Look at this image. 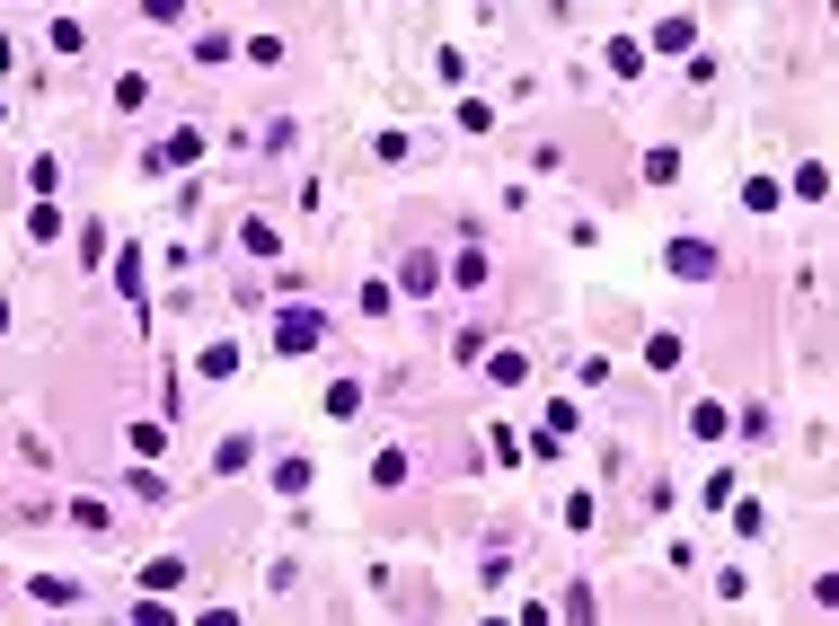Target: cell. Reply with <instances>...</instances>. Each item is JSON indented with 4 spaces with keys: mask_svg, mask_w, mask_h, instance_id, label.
I'll return each mask as SVG.
<instances>
[{
    "mask_svg": "<svg viewBox=\"0 0 839 626\" xmlns=\"http://www.w3.org/2000/svg\"><path fill=\"white\" fill-rule=\"evenodd\" d=\"M318 344H328V309H309V301L292 292V301L275 309V354H283V362H309Z\"/></svg>",
    "mask_w": 839,
    "mask_h": 626,
    "instance_id": "6da1fadb",
    "label": "cell"
},
{
    "mask_svg": "<svg viewBox=\"0 0 839 626\" xmlns=\"http://www.w3.org/2000/svg\"><path fill=\"white\" fill-rule=\"evenodd\" d=\"M663 273H672V283H716L725 256H716V239H672L663 247Z\"/></svg>",
    "mask_w": 839,
    "mask_h": 626,
    "instance_id": "7a4b0ae2",
    "label": "cell"
},
{
    "mask_svg": "<svg viewBox=\"0 0 839 626\" xmlns=\"http://www.w3.org/2000/svg\"><path fill=\"white\" fill-rule=\"evenodd\" d=\"M204 151H213V142H204V124H177V132H168L160 151H142V177H168V168H195Z\"/></svg>",
    "mask_w": 839,
    "mask_h": 626,
    "instance_id": "3957f363",
    "label": "cell"
},
{
    "mask_svg": "<svg viewBox=\"0 0 839 626\" xmlns=\"http://www.w3.org/2000/svg\"><path fill=\"white\" fill-rule=\"evenodd\" d=\"M398 292H407V301H433V292H442V256H433V247H416V256L398 265Z\"/></svg>",
    "mask_w": 839,
    "mask_h": 626,
    "instance_id": "277c9868",
    "label": "cell"
},
{
    "mask_svg": "<svg viewBox=\"0 0 839 626\" xmlns=\"http://www.w3.org/2000/svg\"><path fill=\"white\" fill-rule=\"evenodd\" d=\"M681 433H689V442H725V433H734V414H725L716 397H689V414H681Z\"/></svg>",
    "mask_w": 839,
    "mask_h": 626,
    "instance_id": "5b68a950",
    "label": "cell"
},
{
    "mask_svg": "<svg viewBox=\"0 0 839 626\" xmlns=\"http://www.w3.org/2000/svg\"><path fill=\"white\" fill-rule=\"evenodd\" d=\"M407 476H416V450H407V442H390V450L371 459V495H398Z\"/></svg>",
    "mask_w": 839,
    "mask_h": 626,
    "instance_id": "8992f818",
    "label": "cell"
},
{
    "mask_svg": "<svg viewBox=\"0 0 839 626\" xmlns=\"http://www.w3.org/2000/svg\"><path fill=\"white\" fill-rule=\"evenodd\" d=\"M363 380H328V388H318V414H328V424H354V414H363Z\"/></svg>",
    "mask_w": 839,
    "mask_h": 626,
    "instance_id": "52a82bcc",
    "label": "cell"
},
{
    "mask_svg": "<svg viewBox=\"0 0 839 626\" xmlns=\"http://www.w3.org/2000/svg\"><path fill=\"white\" fill-rule=\"evenodd\" d=\"M486 283H495V265H486V247L469 239V247H460V265H450V283H442V292H486Z\"/></svg>",
    "mask_w": 839,
    "mask_h": 626,
    "instance_id": "ba28073f",
    "label": "cell"
},
{
    "mask_svg": "<svg viewBox=\"0 0 839 626\" xmlns=\"http://www.w3.org/2000/svg\"><path fill=\"white\" fill-rule=\"evenodd\" d=\"M239 247H247V256H283V230H275V213H247V221H239Z\"/></svg>",
    "mask_w": 839,
    "mask_h": 626,
    "instance_id": "9c48e42d",
    "label": "cell"
},
{
    "mask_svg": "<svg viewBox=\"0 0 839 626\" xmlns=\"http://www.w3.org/2000/svg\"><path fill=\"white\" fill-rule=\"evenodd\" d=\"M689 362V344L672 335V327H654V335H645V371H681Z\"/></svg>",
    "mask_w": 839,
    "mask_h": 626,
    "instance_id": "30bf717a",
    "label": "cell"
},
{
    "mask_svg": "<svg viewBox=\"0 0 839 626\" xmlns=\"http://www.w3.org/2000/svg\"><path fill=\"white\" fill-rule=\"evenodd\" d=\"M45 44H53L62 62H80V53H89V27H80V18H53V27H45Z\"/></svg>",
    "mask_w": 839,
    "mask_h": 626,
    "instance_id": "8fae6325",
    "label": "cell"
},
{
    "mask_svg": "<svg viewBox=\"0 0 839 626\" xmlns=\"http://www.w3.org/2000/svg\"><path fill=\"white\" fill-rule=\"evenodd\" d=\"M27 239H36V247H45V239H62V203H53V194H36V203H27Z\"/></svg>",
    "mask_w": 839,
    "mask_h": 626,
    "instance_id": "7c38bea8",
    "label": "cell"
},
{
    "mask_svg": "<svg viewBox=\"0 0 839 626\" xmlns=\"http://www.w3.org/2000/svg\"><path fill=\"white\" fill-rule=\"evenodd\" d=\"M195 371H204V380H230V371H239V344H230V335H213L204 354H195Z\"/></svg>",
    "mask_w": 839,
    "mask_h": 626,
    "instance_id": "4fadbf2b",
    "label": "cell"
},
{
    "mask_svg": "<svg viewBox=\"0 0 839 626\" xmlns=\"http://www.w3.org/2000/svg\"><path fill=\"white\" fill-rule=\"evenodd\" d=\"M275 495H309V459H301V450L275 459Z\"/></svg>",
    "mask_w": 839,
    "mask_h": 626,
    "instance_id": "5bb4252c",
    "label": "cell"
},
{
    "mask_svg": "<svg viewBox=\"0 0 839 626\" xmlns=\"http://www.w3.org/2000/svg\"><path fill=\"white\" fill-rule=\"evenodd\" d=\"M27 591H36V600H45V609H80V583H62V574H36V583H27Z\"/></svg>",
    "mask_w": 839,
    "mask_h": 626,
    "instance_id": "9a60e30c",
    "label": "cell"
},
{
    "mask_svg": "<svg viewBox=\"0 0 839 626\" xmlns=\"http://www.w3.org/2000/svg\"><path fill=\"white\" fill-rule=\"evenodd\" d=\"M115 292L142 309V247H124V256H115Z\"/></svg>",
    "mask_w": 839,
    "mask_h": 626,
    "instance_id": "2e32d148",
    "label": "cell"
},
{
    "mask_svg": "<svg viewBox=\"0 0 839 626\" xmlns=\"http://www.w3.org/2000/svg\"><path fill=\"white\" fill-rule=\"evenodd\" d=\"M124 495H142V503H177V495H168V476H160V468H134V476H124Z\"/></svg>",
    "mask_w": 839,
    "mask_h": 626,
    "instance_id": "e0dca14e",
    "label": "cell"
},
{
    "mask_svg": "<svg viewBox=\"0 0 839 626\" xmlns=\"http://www.w3.org/2000/svg\"><path fill=\"white\" fill-rule=\"evenodd\" d=\"M486 371L512 388V380H531V354H504V344H486Z\"/></svg>",
    "mask_w": 839,
    "mask_h": 626,
    "instance_id": "ac0fdd59",
    "label": "cell"
},
{
    "mask_svg": "<svg viewBox=\"0 0 839 626\" xmlns=\"http://www.w3.org/2000/svg\"><path fill=\"white\" fill-rule=\"evenodd\" d=\"M672 177H681V151L654 142V151H645V186H672Z\"/></svg>",
    "mask_w": 839,
    "mask_h": 626,
    "instance_id": "d6986e66",
    "label": "cell"
},
{
    "mask_svg": "<svg viewBox=\"0 0 839 626\" xmlns=\"http://www.w3.org/2000/svg\"><path fill=\"white\" fill-rule=\"evenodd\" d=\"M230 53H239V44H230L221 27H204V36H195V62H204V72H221V62H230Z\"/></svg>",
    "mask_w": 839,
    "mask_h": 626,
    "instance_id": "ffe728a7",
    "label": "cell"
},
{
    "mask_svg": "<svg viewBox=\"0 0 839 626\" xmlns=\"http://www.w3.org/2000/svg\"><path fill=\"white\" fill-rule=\"evenodd\" d=\"M407 151H416V132H398V124H390V132H371V159H390V168H398Z\"/></svg>",
    "mask_w": 839,
    "mask_h": 626,
    "instance_id": "44dd1931",
    "label": "cell"
},
{
    "mask_svg": "<svg viewBox=\"0 0 839 626\" xmlns=\"http://www.w3.org/2000/svg\"><path fill=\"white\" fill-rule=\"evenodd\" d=\"M742 213H778V177H742Z\"/></svg>",
    "mask_w": 839,
    "mask_h": 626,
    "instance_id": "7402d4cb",
    "label": "cell"
},
{
    "mask_svg": "<svg viewBox=\"0 0 839 626\" xmlns=\"http://www.w3.org/2000/svg\"><path fill=\"white\" fill-rule=\"evenodd\" d=\"M548 433H557V442H574V433H584V414H574V397H548Z\"/></svg>",
    "mask_w": 839,
    "mask_h": 626,
    "instance_id": "603a6c76",
    "label": "cell"
},
{
    "mask_svg": "<svg viewBox=\"0 0 839 626\" xmlns=\"http://www.w3.org/2000/svg\"><path fill=\"white\" fill-rule=\"evenodd\" d=\"M610 72H619V80H636V72H645V44H636V36H619V44H610Z\"/></svg>",
    "mask_w": 839,
    "mask_h": 626,
    "instance_id": "cb8c5ba5",
    "label": "cell"
},
{
    "mask_svg": "<svg viewBox=\"0 0 839 626\" xmlns=\"http://www.w3.org/2000/svg\"><path fill=\"white\" fill-rule=\"evenodd\" d=\"M698 503H707V512H725V503H734V468H716V476H707V485H698Z\"/></svg>",
    "mask_w": 839,
    "mask_h": 626,
    "instance_id": "d4e9b609",
    "label": "cell"
},
{
    "mask_svg": "<svg viewBox=\"0 0 839 626\" xmlns=\"http://www.w3.org/2000/svg\"><path fill=\"white\" fill-rule=\"evenodd\" d=\"M796 194H804V203H822V194H830V168H822V159H804V168H796Z\"/></svg>",
    "mask_w": 839,
    "mask_h": 626,
    "instance_id": "484cf974",
    "label": "cell"
},
{
    "mask_svg": "<svg viewBox=\"0 0 839 626\" xmlns=\"http://www.w3.org/2000/svg\"><path fill=\"white\" fill-rule=\"evenodd\" d=\"M239 468H247V433H230V442L213 450V476H239Z\"/></svg>",
    "mask_w": 839,
    "mask_h": 626,
    "instance_id": "4316f807",
    "label": "cell"
},
{
    "mask_svg": "<svg viewBox=\"0 0 839 626\" xmlns=\"http://www.w3.org/2000/svg\"><path fill=\"white\" fill-rule=\"evenodd\" d=\"M734 433H742V442H768L778 424H768V406H742V414H734Z\"/></svg>",
    "mask_w": 839,
    "mask_h": 626,
    "instance_id": "83f0119b",
    "label": "cell"
},
{
    "mask_svg": "<svg viewBox=\"0 0 839 626\" xmlns=\"http://www.w3.org/2000/svg\"><path fill=\"white\" fill-rule=\"evenodd\" d=\"M168 450V424H134V459H160Z\"/></svg>",
    "mask_w": 839,
    "mask_h": 626,
    "instance_id": "f1b7e54d",
    "label": "cell"
},
{
    "mask_svg": "<svg viewBox=\"0 0 839 626\" xmlns=\"http://www.w3.org/2000/svg\"><path fill=\"white\" fill-rule=\"evenodd\" d=\"M142 18H151V27H177V18H186V0H142Z\"/></svg>",
    "mask_w": 839,
    "mask_h": 626,
    "instance_id": "f546056e",
    "label": "cell"
},
{
    "mask_svg": "<svg viewBox=\"0 0 839 626\" xmlns=\"http://www.w3.org/2000/svg\"><path fill=\"white\" fill-rule=\"evenodd\" d=\"M0 72H18V44H10V36H0Z\"/></svg>",
    "mask_w": 839,
    "mask_h": 626,
    "instance_id": "4dcf8cb0",
    "label": "cell"
},
{
    "mask_svg": "<svg viewBox=\"0 0 839 626\" xmlns=\"http://www.w3.org/2000/svg\"><path fill=\"white\" fill-rule=\"evenodd\" d=\"M0 335H10V301H0Z\"/></svg>",
    "mask_w": 839,
    "mask_h": 626,
    "instance_id": "1f68e13d",
    "label": "cell"
},
{
    "mask_svg": "<svg viewBox=\"0 0 839 626\" xmlns=\"http://www.w3.org/2000/svg\"><path fill=\"white\" fill-rule=\"evenodd\" d=\"M478 10H486V18H495V0H478Z\"/></svg>",
    "mask_w": 839,
    "mask_h": 626,
    "instance_id": "d6a6232c",
    "label": "cell"
}]
</instances>
